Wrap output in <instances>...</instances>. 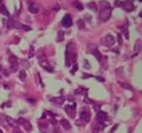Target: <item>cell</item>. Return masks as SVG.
Wrapping results in <instances>:
<instances>
[{"instance_id":"4dcf8cb0","label":"cell","mask_w":142,"mask_h":133,"mask_svg":"<svg viewBox=\"0 0 142 133\" xmlns=\"http://www.w3.org/2000/svg\"><path fill=\"white\" fill-rule=\"evenodd\" d=\"M78 70V64H74L73 67V69H72V72H75L76 71Z\"/></svg>"},{"instance_id":"e575fe53","label":"cell","mask_w":142,"mask_h":133,"mask_svg":"<svg viewBox=\"0 0 142 133\" xmlns=\"http://www.w3.org/2000/svg\"><path fill=\"white\" fill-rule=\"evenodd\" d=\"M117 127H118V125H114V126H113V127H112V130H110V133H112L114 131H115Z\"/></svg>"},{"instance_id":"9c48e42d","label":"cell","mask_w":142,"mask_h":133,"mask_svg":"<svg viewBox=\"0 0 142 133\" xmlns=\"http://www.w3.org/2000/svg\"><path fill=\"white\" fill-rule=\"evenodd\" d=\"M80 117L83 121L86 123H88L90 121V114L87 111H82L80 114Z\"/></svg>"},{"instance_id":"ac0fdd59","label":"cell","mask_w":142,"mask_h":133,"mask_svg":"<svg viewBox=\"0 0 142 133\" xmlns=\"http://www.w3.org/2000/svg\"><path fill=\"white\" fill-rule=\"evenodd\" d=\"M19 77L20 79L22 81H24L26 78V73L24 70H21L20 71V74H19Z\"/></svg>"},{"instance_id":"5b68a950","label":"cell","mask_w":142,"mask_h":133,"mask_svg":"<svg viewBox=\"0 0 142 133\" xmlns=\"http://www.w3.org/2000/svg\"><path fill=\"white\" fill-rule=\"evenodd\" d=\"M62 24L64 27L69 28L72 25V19L69 14H66L62 20Z\"/></svg>"},{"instance_id":"5bb4252c","label":"cell","mask_w":142,"mask_h":133,"mask_svg":"<svg viewBox=\"0 0 142 133\" xmlns=\"http://www.w3.org/2000/svg\"><path fill=\"white\" fill-rule=\"evenodd\" d=\"M134 51H138L139 52L142 49V42H141V40L139 39L136 42L135 44H134Z\"/></svg>"},{"instance_id":"30bf717a","label":"cell","mask_w":142,"mask_h":133,"mask_svg":"<svg viewBox=\"0 0 142 133\" xmlns=\"http://www.w3.org/2000/svg\"><path fill=\"white\" fill-rule=\"evenodd\" d=\"M105 43L108 47H112L114 44L115 43V38L113 35L110 34L108 35L106 38H105Z\"/></svg>"},{"instance_id":"4316f807","label":"cell","mask_w":142,"mask_h":133,"mask_svg":"<svg viewBox=\"0 0 142 133\" xmlns=\"http://www.w3.org/2000/svg\"><path fill=\"white\" fill-rule=\"evenodd\" d=\"M117 40H118V43L119 45H121L123 44V39H122V36L121 34L118 33L117 34Z\"/></svg>"},{"instance_id":"e0dca14e","label":"cell","mask_w":142,"mask_h":133,"mask_svg":"<svg viewBox=\"0 0 142 133\" xmlns=\"http://www.w3.org/2000/svg\"><path fill=\"white\" fill-rule=\"evenodd\" d=\"M119 84L123 87V88L127 89H128V90H132V91L134 90L133 87L131 86L129 83H119Z\"/></svg>"},{"instance_id":"7a4b0ae2","label":"cell","mask_w":142,"mask_h":133,"mask_svg":"<svg viewBox=\"0 0 142 133\" xmlns=\"http://www.w3.org/2000/svg\"><path fill=\"white\" fill-rule=\"evenodd\" d=\"M37 58L39 60V63L40 64H42V66L43 65V67H44L47 70L49 69V67L47 66V56L45 55V54L44 53L43 51L39 50L37 53Z\"/></svg>"},{"instance_id":"9a60e30c","label":"cell","mask_w":142,"mask_h":133,"mask_svg":"<svg viewBox=\"0 0 142 133\" xmlns=\"http://www.w3.org/2000/svg\"><path fill=\"white\" fill-rule=\"evenodd\" d=\"M0 11H1V13L4 15H6V16H7V17H10L9 11L8 10V9L6 8V6H5L2 5V6H1Z\"/></svg>"},{"instance_id":"4fadbf2b","label":"cell","mask_w":142,"mask_h":133,"mask_svg":"<svg viewBox=\"0 0 142 133\" xmlns=\"http://www.w3.org/2000/svg\"><path fill=\"white\" fill-rule=\"evenodd\" d=\"M6 120L7 123H8V124L10 125V126H12V127H13V128H17V121H15L13 118H12L10 117H6Z\"/></svg>"},{"instance_id":"d6a6232c","label":"cell","mask_w":142,"mask_h":133,"mask_svg":"<svg viewBox=\"0 0 142 133\" xmlns=\"http://www.w3.org/2000/svg\"><path fill=\"white\" fill-rule=\"evenodd\" d=\"M14 133H22V131H21L18 128H15Z\"/></svg>"},{"instance_id":"7402d4cb","label":"cell","mask_w":142,"mask_h":133,"mask_svg":"<svg viewBox=\"0 0 142 133\" xmlns=\"http://www.w3.org/2000/svg\"><path fill=\"white\" fill-rule=\"evenodd\" d=\"M77 26H78V27L80 29H83L85 27V22L82 20H79L77 21Z\"/></svg>"},{"instance_id":"ffe728a7","label":"cell","mask_w":142,"mask_h":133,"mask_svg":"<svg viewBox=\"0 0 142 133\" xmlns=\"http://www.w3.org/2000/svg\"><path fill=\"white\" fill-rule=\"evenodd\" d=\"M20 63H21V64H22V67H24L26 68V69L29 68V67H30V63H29L26 60L21 59Z\"/></svg>"},{"instance_id":"ba28073f","label":"cell","mask_w":142,"mask_h":133,"mask_svg":"<svg viewBox=\"0 0 142 133\" xmlns=\"http://www.w3.org/2000/svg\"><path fill=\"white\" fill-rule=\"evenodd\" d=\"M91 53L94 55L95 58H96V60L98 61H99V62L101 61V60H102V55H101V54L100 53V51L98 50V49L96 47H94V48H92L91 49Z\"/></svg>"},{"instance_id":"f546056e","label":"cell","mask_w":142,"mask_h":133,"mask_svg":"<svg viewBox=\"0 0 142 133\" xmlns=\"http://www.w3.org/2000/svg\"><path fill=\"white\" fill-rule=\"evenodd\" d=\"M99 132V127H95L92 130V133H98Z\"/></svg>"},{"instance_id":"603a6c76","label":"cell","mask_w":142,"mask_h":133,"mask_svg":"<svg viewBox=\"0 0 142 133\" xmlns=\"http://www.w3.org/2000/svg\"><path fill=\"white\" fill-rule=\"evenodd\" d=\"M22 125H24V128H25L26 130L29 131V130H31L32 126L31 125V123H30V122H29V121H25V122H24Z\"/></svg>"},{"instance_id":"ab89813d","label":"cell","mask_w":142,"mask_h":133,"mask_svg":"<svg viewBox=\"0 0 142 133\" xmlns=\"http://www.w3.org/2000/svg\"><path fill=\"white\" fill-rule=\"evenodd\" d=\"M1 70V65H0V71Z\"/></svg>"},{"instance_id":"2e32d148","label":"cell","mask_w":142,"mask_h":133,"mask_svg":"<svg viewBox=\"0 0 142 133\" xmlns=\"http://www.w3.org/2000/svg\"><path fill=\"white\" fill-rule=\"evenodd\" d=\"M29 10L32 13H37L38 12V7L35 4H31L29 6Z\"/></svg>"},{"instance_id":"52a82bcc","label":"cell","mask_w":142,"mask_h":133,"mask_svg":"<svg viewBox=\"0 0 142 133\" xmlns=\"http://www.w3.org/2000/svg\"><path fill=\"white\" fill-rule=\"evenodd\" d=\"M65 110L66 112L67 113V114L69 116H70L71 118L74 117L75 114H76V105H67L65 106Z\"/></svg>"},{"instance_id":"8992f818","label":"cell","mask_w":142,"mask_h":133,"mask_svg":"<svg viewBox=\"0 0 142 133\" xmlns=\"http://www.w3.org/2000/svg\"><path fill=\"white\" fill-rule=\"evenodd\" d=\"M121 7L127 12H131L134 9V4L130 1H126L125 2H123V5Z\"/></svg>"},{"instance_id":"44dd1931","label":"cell","mask_w":142,"mask_h":133,"mask_svg":"<svg viewBox=\"0 0 142 133\" xmlns=\"http://www.w3.org/2000/svg\"><path fill=\"white\" fill-rule=\"evenodd\" d=\"M88 7L90 8L91 10H92L94 12H96L97 11V6L95 2H91L88 4Z\"/></svg>"},{"instance_id":"d6986e66","label":"cell","mask_w":142,"mask_h":133,"mask_svg":"<svg viewBox=\"0 0 142 133\" xmlns=\"http://www.w3.org/2000/svg\"><path fill=\"white\" fill-rule=\"evenodd\" d=\"M73 6H74V7H76V8H77V9H78V10H83L84 8L83 4H81L80 2L77 1H76L73 2Z\"/></svg>"},{"instance_id":"d4e9b609","label":"cell","mask_w":142,"mask_h":133,"mask_svg":"<svg viewBox=\"0 0 142 133\" xmlns=\"http://www.w3.org/2000/svg\"><path fill=\"white\" fill-rule=\"evenodd\" d=\"M29 58H33L34 55H35V49H34V47L33 46H31L30 47V50H29Z\"/></svg>"},{"instance_id":"f35d334b","label":"cell","mask_w":142,"mask_h":133,"mask_svg":"<svg viewBox=\"0 0 142 133\" xmlns=\"http://www.w3.org/2000/svg\"><path fill=\"white\" fill-rule=\"evenodd\" d=\"M0 133H3V131H2V130H1V129H0Z\"/></svg>"},{"instance_id":"f1b7e54d","label":"cell","mask_w":142,"mask_h":133,"mask_svg":"<svg viewBox=\"0 0 142 133\" xmlns=\"http://www.w3.org/2000/svg\"><path fill=\"white\" fill-rule=\"evenodd\" d=\"M25 119H24V118H20L17 121V124H23L24 122H25Z\"/></svg>"},{"instance_id":"6da1fadb","label":"cell","mask_w":142,"mask_h":133,"mask_svg":"<svg viewBox=\"0 0 142 133\" xmlns=\"http://www.w3.org/2000/svg\"><path fill=\"white\" fill-rule=\"evenodd\" d=\"M112 15V8L110 6L102 8L99 13V18L103 22H107L109 20Z\"/></svg>"},{"instance_id":"1f68e13d","label":"cell","mask_w":142,"mask_h":133,"mask_svg":"<svg viewBox=\"0 0 142 133\" xmlns=\"http://www.w3.org/2000/svg\"><path fill=\"white\" fill-rule=\"evenodd\" d=\"M100 108H101L100 105H98H98H94V108L95 111H96V112H98V111L100 110Z\"/></svg>"},{"instance_id":"d590c367","label":"cell","mask_w":142,"mask_h":133,"mask_svg":"<svg viewBox=\"0 0 142 133\" xmlns=\"http://www.w3.org/2000/svg\"><path fill=\"white\" fill-rule=\"evenodd\" d=\"M96 79H97L98 80L101 81V82H103V81H105V79H104L103 77H101V76H98V77H96Z\"/></svg>"},{"instance_id":"277c9868","label":"cell","mask_w":142,"mask_h":133,"mask_svg":"<svg viewBox=\"0 0 142 133\" xmlns=\"http://www.w3.org/2000/svg\"><path fill=\"white\" fill-rule=\"evenodd\" d=\"M107 118H108L107 113L105 112H103V111L99 110L97 114H96V120L100 123H103L106 121Z\"/></svg>"},{"instance_id":"60d3db41","label":"cell","mask_w":142,"mask_h":133,"mask_svg":"<svg viewBox=\"0 0 142 133\" xmlns=\"http://www.w3.org/2000/svg\"><path fill=\"white\" fill-rule=\"evenodd\" d=\"M139 1H142V0H139Z\"/></svg>"},{"instance_id":"83f0119b","label":"cell","mask_w":142,"mask_h":133,"mask_svg":"<svg viewBox=\"0 0 142 133\" xmlns=\"http://www.w3.org/2000/svg\"><path fill=\"white\" fill-rule=\"evenodd\" d=\"M122 5H123V1H120L118 0H116L115 2H114V6L116 7H120V6L121 7Z\"/></svg>"},{"instance_id":"8fae6325","label":"cell","mask_w":142,"mask_h":133,"mask_svg":"<svg viewBox=\"0 0 142 133\" xmlns=\"http://www.w3.org/2000/svg\"><path fill=\"white\" fill-rule=\"evenodd\" d=\"M60 123H61V125L63 126V128L65 130H69L71 129V125H70L69 122L67 119H65V118L61 119L60 120Z\"/></svg>"},{"instance_id":"7c38bea8","label":"cell","mask_w":142,"mask_h":133,"mask_svg":"<svg viewBox=\"0 0 142 133\" xmlns=\"http://www.w3.org/2000/svg\"><path fill=\"white\" fill-rule=\"evenodd\" d=\"M51 101L56 103V104H59V105H61L63 104L64 102V98L63 96H59V97H54L53 99H51Z\"/></svg>"},{"instance_id":"74e56055","label":"cell","mask_w":142,"mask_h":133,"mask_svg":"<svg viewBox=\"0 0 142 133\" xmlns=\"http://www.w3.org/2000/svg\"><path fill=\"white\" fill-rule=\"evenodd\" d=\"M28 101L29 102V103H35V101L34 100V99H28Z\"/></svg>"},{"instance_id":"3957f363","label":"cell","mask_w":142,"mask_h":133,"mask_svg":"<svg viewBox=\"0 0 142 133\" xmlns=\"http://www.w3.org/2000/svg\"><path fill=\"white\" fill-rule=\"evenodd\" d=\"M9 62L10 63V70L12 72H16L19 69V64L17 58L15 55H12L9 58Z\"/></svg>"},{"instance_id":"836d02e7","label":"cell","mask_w":142,"mask_h":133,"mask_svg":"<svg viewBox=\"0 0 142 133\" xmlns=\"http://www.w3.org/2000/svg\"><path fill=\"white\" fill-rule=\"evenodd\" d=\"M22 27L24 29L25 31H29V30H31V28H30V27H29V26H27L22 25Z\"/></svg>"},{"instance_id":"484cf974","label":"cell","mask_w":142,"mask_h":133,"mask_svg":"<svg viewBox=\"0 0 142 133\" xmlns=\"http://www.w3.org/2000/svg\"><path fill=\"white\" fill-rule=\"evenodd\" d=\"M13 24H14V22H13L11 19L8 20V23H7V26H8V29L13 28Z\"/></svg>"},{"instance_id":"8d00e7d4","label":"cell","mask_w":142,"mask_h":133,"mask_svg":"<svg viewBox=\"0 0 142 133\" xmlns=\"http://www.w3.org/2000/svg\"><path fill=\"white\" fill-rule=\"evenodd\" d=\"M50 121L51 122L52 124H56V120H55V118H51V119L50 120Z\"/></svg>"},{"instance_id":"cb8c5ba5","label":"cell","mask_w":142,"mask_h":133,"mask_svg":"<svg viewBox=\"0 0 142 133\" xmlns=\"http://www.w3.org/2000/svg\"><path fill=\"white\" fill-rule=\"evenodd\" d=\"M64 33L63 31H60L58 32V39L57 41L58 42H62L64 39Z\"/></svg>"}]
</instances>
